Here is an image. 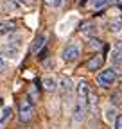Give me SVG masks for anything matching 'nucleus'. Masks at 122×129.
Instances as JSON below:
<instances>
[{
  "mask_svg": "<svg viewBox=\"0 0 122 129\" xmlns=\"http://www.w3.org/2000/svg\"><path fill=\"white\" fill-rule=\"evenodd\" d=\"M34 117V108H33V102H30L29 99H22L20 101V106H18V118L20 122L27 124L30 122Z\"/></svg>",
  "mask_w": 122,
  "mask_h": 129,
  "instance_id": "1",
  "label": "nucleus"
},
{
  "mask_svg": "<svg viewBox=\"0 0 122 129\" xmlns=\"http://www.w3.org/2000/svg\"><path fill=\"white\" fill-rule=\"evenodd\" d=\"M115 79H117V72L113 68H106L102 70L99 75H97V83L102 86V88H110L113 83H115Z\"/></svg>",
  "mask_w": 122,
  "mask_h": 129,
  "instance_id": "2",
  "label": "nucleus"
},
{
  "mask_svg": "<svg viewBox=\"0 0 122 129\" xmlns=\"http://www.w3.org/2000/svg\"><path fill=\"white\" fill-rule=\"evenodd\" d=\"M88 99H77V102H75L74 106V120L75 122H83L86 113H88Z\"/></svg>",
  "mask_w": 122,
  "mask_h": 129,
  "instance_id": "3",
  "label": "nucleus"
},
{
  "mask_svg": "<svg viewBox=\"0 0 122 129\" xmlns=\"http://www.w3.org/2000/svg\"><path fill=\"white\" fill-rule=\"evenodd\" d=\"M79 56H81V48H79V45L70 43V45L65 47V50H63V61H67V63H74V61H77Z\"/></svg>",
  "mask_w": 122,
  "mask_h": 129,
  "instance_id": "4",
  "label": "nucleus"
},
{
  "mask_svg": "<svg viewBox=\"0 0 122 129\" xmlns=\"http://www.w3.org/2000/svg\"><path fill=\"white\" fill-rule=\"evenodd\" d=\"M75 93H77V99H88V97H90V93H92L88 81L81 79L79 83H77V86H75Z\"/></svg>",
  "mask_w": 122,
  "mask_h": 129,
  "instance_id": "5",
  "label": "nucleus"
},
{
  "mask_svg": "<svg viewBox=\"0 0 122 129\" xmlns=\"http://www.w3.org/2000/svg\"><path fill=\"white\" fill-rule=\"evenodd\" d=\"M2 54H4L6 57H16V54H18V45L14 43V41L4 43V45H2Z\"/></svg>",
  "mask_w": 122,
  "mask_h": 129,
  "instance_id": "6",
  "label": "nucleus"
},
{
  "mask_svg": "<svg viewBox=\"0 0 122 129\" xmlns=\"http://www.w3.org/2000/svg\"><path fill=\"white\" fill-rule=\"evenodd\" d=\"M102 63H104V57H102L101 54H97V56H94V57L86 63V68H88L90 72H97V70L102 67Z\"/></svg>",
  "mask_w": 122,
  "mask_h": 129,
  "instance_id": "7",
  "label": "nucleus"
},
{
  "mask_svg": "<svg viewBox=\"0 0 122 129\" xmlns=\"http://www.w3.org/2000/svg\"><path fill=\"white\" fill-rule=\"evenodd\" d=\"M45 43H47V34H40V36L33 41V45H30V52H33V54H38L41 48H45Z\"/></svg>",
  "mask_w": 122,
  "mask_h": 129,
  "instance_id": "8",
  "label": "nucleus"
},
{
  "mask_svg": "<svg viewBox=\"0 0 122 129\" xmlns=\"http://www.w3.org/2000/svg\"><path fill=\"white\" fill-rule=\"evenodd\" d=\"M16 30V23L13 20H6V22H0V36H7L11 32Z\"/></svg>",
  "mask_w": 122,
  "mask_h": 129,
  "instance_id": "9",
  "label": "nucleus"
},
{
  "mask_svg": "<svg viewBox=\"0 0 122 129\" xmlns=\"http://www.w3.org/2000/svg\"><path fill=\"white\" fill-rule=\"evenodd\" d=\"M59 90L63 95H68L72 91V83H70V79L68 77H61L59 79Z\"/></svg>",
  "mask_w": 122,
  "mask_h": 129,
  "instance_id": "10",
  "label": "nucleus"
},
{
  "mask_svg": "<svg viewBox=\"0 0 122 129\" xmlns=\"http://www.w3.org/2000/svg\"><path fill=\"white\" fill-rule=\"evenodd\" d=\"M41 84H43L41 88H43L45 91H54V90L57 88V81H56V79H52V77H45Z\"/></svg>",
  "mask_w": 122,
  "mask_h": 129,
  "instance_id": "11",
  "label": "nucleus"
},
{
  "mask_svg": "<svg viewBox=\"0 0 122 129\" xmlns=\"http://www.w3.org/2000/svg\"><path fill=\"white\" fill-rule=\"evenodd\" d=\"M11 113H13V109H11V108H4L2 115H0V129H2V127L7 124V120L11 118Z\"/></svg>",
  "mask_w": 122,
  "mask_h": 129,
  "instance_id": "12",
  "label": "nucleus"
},
{
  "mask_svg": "<svg viewBox=\"0 0 122 129\" xmlns=\"http://www.w3.org/2000/svg\"><path fill=\"white\" fill-rule=\"evenodd\" d=\"M111 61L115 64H122V48H115L111 54Z\"/></svg>",
  "mask_w": 122,
  "mask_h": 129,
  "instance_id": "13",
  "label": "nucleus"
},
{
  "mask_svg": "<svg viewBox=\"0 0 122 129\" xmlns=\"http://www.w3.org/2000/svg\"><path fill=\"white\" fill-rule=\"evenodd\" d=\"M63 2H65V0H45V6L52 7V9H57V7L63 6Z\"/></svg>",
  "mask_w": 122,
  "mask_h": 129,
  "instance_id": "14",
  "label": "nucleus"
},
{
  "mask_svg": "<svg viewBox=\"0 0 122 129\" xmlns=\"http://www.w3.org/2000/svg\"><path fill=\"white\" fill-rule=\"evenodd\" d=\"M81 30H83V34H88V36H92V34L95 32V27H94V23H84Z\"/></svg>",
  "mask_w": 122,
  "mask_h": 129,
  "instance_id": "15",
  "label": "nucleus"
},
{
  "mask_svg": "<svg viewBox=\"0 0 122 129\" xmlns=\"http://www.w3.org/2000/svg\"><path fill=\"white\" fill-rule=\"evenodd\" d=\"M90 47H92V48H95V50H101L104 45H102V41L97 40V38H90Z\"/></svg>",
  "mask_w": 122,
  "mask_h": 129,
  "instance_id": "16",
  "label": "nucleus"
},
{
  "mask_svg": "<svg viewBox=\"0 0 122 129\" xmlns=\"http://www.w3.org/2000/svg\"><path fill=\"white\" fill-rule=\"evenodd\" d=\"M111 2V0H94V7L95 9H101V7H104V6H108Z\"/></svg>",
  "mask_w": 122,
  "mask_h": 129,
  "instance_id": "17",
  "label": "nucleus"
},
{
  "mask_svg": "<svg viewBox=\"0 0 122 129\" xmlns=\"http://www.w3.org/2000/svg\"><path fill=\"white\" fill-rule=\"evenodd\" d=\"M110 27H111L113 32H120V30H122V22H111Z\"/></svg>",
  "mask_w": 122,
  "mask_h": 129,
  "instance_id": "18",
  "label": "nucleus"
},
{
  "mask_svg": "<svg viewBox=\"0 0 122 129\" xmlns=\"http://www.w3.org/2000/svg\"><path fill=\"white\" fill-rule=\"evenodd\" d=\"M115 129H122V115H118L115 118Z\"/></svg>",
  "mask_w": 122,
  "mask_h": 129,
  "instance_id": "19",
  "label": "nucleus"
},
{
  "mask_svg": "<svg viewBox=\"0 0 122 129\" xmlns=\"http://www.w3.org/2000/svg\"><path fill=\"white\" fill-rule=\"evenodd\" d=\"M18 4H22V6H25V7H29V6H33L34 4V0H16Z\"/></svg>",
  "mask_w": 122,
  "mask_h": 129,
  "instance_id": "20",
  "label": "nucleus"
},
{
  "mask_svg": "<svg viewBox=\"0 0 122 129\" xmlns=\"http://www.w3.org/2000/svg\"><path fill=\"white\" fill-rule=\"evenodd\" d=\"M4 67H6V63H4V57H0V72L4 70Z\"/></svg>",
  "mask_w": 122,
  "mask_h": 129,
  "instance_id": "21",
  "label": "nucleus"
},
{
  "mask_svg": "<svg viewBox=\"0 0 122 129\" xmlns=\"http://www.w3.org/2000/svg\"><path fill=\"white\" fill-rule=\"evenodd\" d=\"M79 4L83 6V4H86V0H79Z\"/></svg>",
  "mask_w": 122,
  "mask_h": 129,
  "instance_id": "22",
  "label": "nucleus"
}]
</instances>
